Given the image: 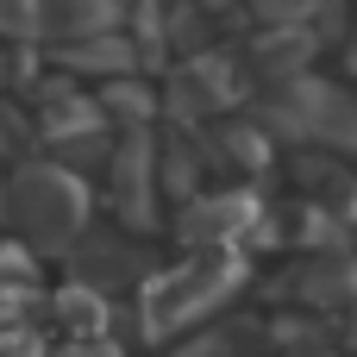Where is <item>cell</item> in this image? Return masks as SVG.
<instances>
[{
    "mask_svg": "<svg viewBox=\"0 0 357 357\" xmlns=\"http://www.w3.org/2000/svg\"><path fill=\"white\" fill-rule=\"evenodd\" d=\"M6 220L19 226L25 251H44V257L75 251L88 238V182H82V169L44 163V157L19 163V176L6 182Z\"/></svg>",
    "mask_w": 357,
    "mask_h": 357,
    "instance_id": "cell-1",
    "label": "cell"
},
{
    "mask_svg": "<svg viewBox=\"0 0 357 357\" xmlns=\"http://www.w3.org/2000/svg\"><path fill=\"white\" fill-rule=\"evenodd\" d=\"M238 100H245V75H238V56H226V50H201V56L176 63V75L163 88V107L182 126L213 119V113H232Z\"/></svg>",
    "mask_w": 357,
    "mask_h": 357,
    "instance_id": "cell-2",
    "label": "cell"
},
{
    "mask_svg": "<svg viewBox=\"0 0 357 357\" xmlns=\"http://www.w3.org/2000/svg\"><path fill=\"white\" fill-rule=\"evenodd\" d=\"M113 213L132 226V232H144V226H157V188H163V144L151 138V132H119V144H113Z\"/></svg>",
    "mask_w": 357,
    "mask_h": 357,
    "instance_id": "cell-3",
    "label": "cell"
},
{
    "mask_svg": "<svg viewBox=\"0 0 357 357\" xmlns=\"http://www.w3.org/2000/svg\"><path fill=\"white\" fill-rule=\"evenodd\" d=\"M50 63L69 75V82H126V75H138L144 69V56H138V44H132V31L119 25V31H100V38H82V44H63V50H50Z\"/></svg>",
    "mask_w": 357,
    "mask_h": 357,
    "instance_id": "cell-4",
    "label": "cell"
},
{
    "mask_svg": "<svg viewBox=\"0 0 357 357\" xmlns=\"http://www.w3.org/2000/svg\"><path fill=\"white\" fill-rule=\"evenodd\" d=\"M257 220V201L251 195H207V201H188L182 220H176V238H188L195 251H232V238Z\"/></svg>",
    "mask_w": 357,
    "mask_h": 357,
    "instance_id": "cell-5",
    "label": "cell"
},
{
    "mask_svg": "<svg viewBox=\"0 0 357 357\" xmlns=\"http://www.w3.org/2000/svg\"><path fill=\"white\" fill-rule=\"evenodd\" d=\"M119 25H126L119 0H38V44L44 50H63V44H82V38H100Z\"/></svg>",
    "mask_w": 357,
    "mask_h": 357,
    "instance_id": "cell-6",
    "label": "cell"
},
{
    "mask_svg": "<svg viewBox=\"0 0 357 357\" xmlns=\"http://www.w3.org/2000/svg\"><path fill=\"white\" fill-rule=\"evenodd\" d=\"M307 56H314V31H307V25H264V31L251 38V69H257L270 88L301 82V75H307Z\"/></svg>",
    "mask_w": 357,
    "mask_h": 357,
    "instance_id": "cell-7",
    "label": "cell"
},
{
    "mask_svg": "<svg viewBox=\"0 0 357 357\" xmlns=\"http://www.w3.org/2000/svg\"><path fill=\"white\" fill-rule=\"evenodd\" d=\"M301 295H307L314 307H345V301H357V257H345V251L314 257V264L301 270Z\"/></svg>",
    "mask_w": 357,
    "mask_h": 357,
    "instance_id": "cell-8",
    "label": "cell"
},
{
    "mask_svg": "<svg viewBox=\"0 0 357 357\" xmlns=\"http://www.w3.org/2000/svg\"><path fill=\"white\" fill-rule=\"evenodd\" d=\"M100 107H107V119H113L119 132H151L163 94H157L144 75H126V82H107V88H100Z\"/></svg>",
    "mask_w": 357,
    "mask_h": 357,
    "instance_id": "cell-9",
    "label": "cell"
},
{
    "mask_svg": "<svg viewBox=\"0 0 357 357\" xmlns=\"http://www.w3.org/2000/svg\"><path fill=\"white\" fill-rule=\"evenodd\" d=\"M213 151H220V163H232V169H264V163H270V132H264L257 119H226L220 138H213Z\"/></svg>",
    "mask_w": 357,
    "mask_h": 357,
    "instance_id": "cell-10",
    "label": "cell"
},
{
    "mask_svg": "<svg viewBox=\"0 0 357 357\" xmlns=\"http://www.w3.org/2000/svg\"><path fill=\"white\" fill-rule=\"evenodd\" d=\"M264 25H307V19H320L326 6H339V0H245Z\"/></svg>",
    "mask_w": 357,
    "mask_h": 357,
    "instance_id": "cell-11",
    "label": "cell"
},
{
    "mask_svg": "<svg viewBox=\"0 0 357 357\" xmlns=\"http://www.w3.org/2000/svg\"><path fill=\"white\" fill-rule=\"evenodd\" d=\"M0 44H38V0H0Z\"/></svg>",
    "mask_w": 357,
    "mask_h": 357,
    "instance_id": "cell-12",
    "label": "cell"
},
{
    "mask_svg": "<svg viewBox=\"0 0 357 357\" xmlns=\"http://www.w3.org/2000/svg\"><path fill=\"white\" fill-rule=\"evenodd\" d=\"M31 270H38V257L25 245H0V289H25Z\"/></svg>",
    "mask_w": 357,
    "mask_h": 357,
    "instance_id": "cell-13",
    "label": "cell"
},
{
    "mask_svg": "<svg viewBox=\"0 0 357 357\" xmlns=\"http://www.w3.org/2000/svg\"><path fill=\"white\" fill-rule=\"evenodd\" d=\"M63 357H119V351H113L107 339H82V345H69Z\"/></svg>",
    "mask_w": 357,
    "mask_h": 357,
    "instance_id": "cell-14",
    "label": "cell"
},
{
    "mask_svg": "<svg viewBox=\"0 0 357 357\" xmlns=\"http://www.w3.org/2000/svg\"><path fill=\"white\" fill-rule=\"evenodd\" d=\"M6 82H19V50L0 44V88H6Z\"/></svg>",
    "mask_w": 357,
    "mask_h": 357,
    "instance_id": "cell-15",
    "label": "cell"
},
{
    "mask_svg": "<svg viewBox=\"0 0 357 357\" xmlns=\"http://www.w3.org/2000/svg\"><path fill=\"white\" fill-rule=\"evenodd\" d=\"M0 220H6V182H0Z\"/></svg>",
    "mask_w": 357,
    "mask_h": 357,
    "instance_id": "cell-16",
    "label": "cell"
},
{
    "mask_svg": "<svg viewBox=\"0 0 357 357\" xmlns=\"http://www.w3.org/2000/svg\"><path fill=\"white\" fill-rule=\"evenodd\" d=\"M351 345H357V314H351Z\"/></svg>",
    "mask_w": 357,
    "mask_h": 357,
    "instance_id": "cell-17",
    "label": "cell"
}]
</instances>
